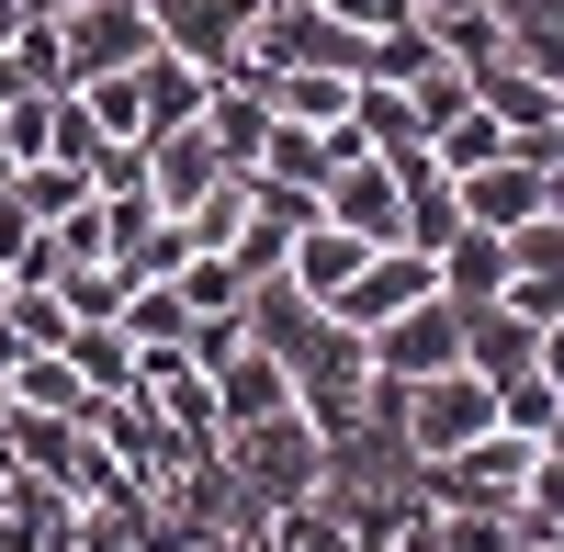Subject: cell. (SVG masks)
I'll return each instance as SVG.
<instances>
[{
	"label": "cell",
	"mask_w": 564,
	"mask_h": 552,
	"mask_svg": "<svg viewBox=\"0 0 564 552\" xmlns=\"http://www.w3.org/2000/svg\"><path fill=\"white\" fill-rule=\"evenodd\" d=\"M430 283H441L452 305H486V294H508V238H497V225H463L452 249H430Z\"/></svg>",
	"instance_id": "9a60e30c"
},
{
	"label": "cell",
	"mask_w": 564,
	"mask_h": 552,
	"mask_svg": "<svg viewBox=\"0 0 564 552\" xmlns=\"http://www.w3.org/2000/svg\"><path fill=\"white\" fill-rule=\"evenodd\" d=\"M0 395H12V406H45V418H90V406H102V395H90V384L68 373V350H23Z\"/></svg>",
	"instance_id": "e0dca14e"
},
{
	"label": "cell",
	"mask_w": 564,
	"mask_h": 552,
	"mask_svg": "<svg viewBox=\"0 0 564 552\" xmlns=\"http://www.w3.org/2000/svg\"><path fill=\"white\" fill-rule=\"evenodd\" d=\"M531 451H542V440L486 429V440L441 451V463H417V496H430V508H508V496H520V474H531Z\"/></svg>",
	"instance_id": "7a4b0ae2"
},
{
	"label": "cell",
	"mask_w": 564,
	"mask_h": 552,
	"mask_svg": "<svg viewBox=\"0 0 564 552\" xmlns=\"http://www.w3.org/2000/svg\"><path fill=\"white\" fill-rule=\"evenodd\" d=\"M531 214H542V147L508 135L486 169H463V225H497L508 238V225H531Z\"/></svg>",
	"instance_id": "ba28073f"
},
{
	"label": "cell",
	"mask_w": 564,
	"mask_h": 552,
	"mask_svg": "<svg viewBox=\"0 0 564 552\" xmlns=\"http://www.w3.org/2000/svg\"><path fill=\"white\" fill-rule=\"evenodd\" d=\"M294 406V373L260 350V339H238V361H215V418L226 429H260V418H282Z\"/></svg>",
	"instance_id": "7c38bea8"
},
{
	"label": "cell",
	"mask_w": 564,
	"mask_h": 552,
	"mask_svg": "<svg viewBox=\"0 0 564 552\" xmlns=\"http://www.w3.org/2000/svg\"><path fill=\"white\" fill-rule=\"evenodd\" d=\"M531 350H542V328L508 294H486V305H463V373H486V384H508V373H531Z\"/></svg>",
	"instance_id": "8fae6325"
},
{
	"label": "cell",
	"mask_w": 564,
	"mask_h": 552,
	"mask_svg": "<svg viewBox=\"0 0 564 552\" xmlns=\"http://www.w3.org/2000/svg\"><path fill=\"white\" fill-rule=\"evenodd\" d=\"M249 12L260 0H148V23L170 57H193L204 79H238L249 68Z\"/></svg>",
	"instance_id": "5b68a950"
},
{
	"label": "cell",
	"mask_w": 564,
	"mask_h": 552,
	"mask_svg": "<svg viewBox=\"0 0 564 552\" xmlns=\"http://www.w3.org/2000/svg\"><path fill=\"white\" fill-rule=\"evenodd\" d=\"M23 12H34V23H57V12H68V0H23Z\"/></svg>",
	"instance_id": "f546056e"
},
{
	"label": "cell",
	"mask_w": 564,
	"mask_h": 552,
	"mask_svg": "<svg viewBox=\"0 0 564 552\" xmlns=\"http://www.w3.org/2000/svg\"><path fill=\"white\" fill-rule=\"evenodd\" d=\"M79 102L102 135H148V102H135V68H102V79H79Z\"/></svg>",
	"instance_id": "cb8c5ba5"
},
{
	"label": "cell",
	"mask_w": 564,
	"mask_h": 552,
	"mask_svg": "<svg viewBox=\"0 0 564 552\" xmlns=\"http://www.w3.org/2000/svg\"><path fill=\"white\" fill-rule=\"evenodd\" d=\"M113 328L135 339V361H159V350H181V339H193V305H181V283H124Z\"/></svg>",
	"instance_id": "2e32d148"
},
{
	"label": "cell",
	"mask_w": 564,
	"mask_h": 552,
	"mask_svg": "<svg viewBox=\"0 0 564 552\" xmlns=\"http://www.w3.org/2000/svg\"><path fill=\"white\" fill-rule=\"evenodd\" d=\"M170 283H181V305H193V316H226V305H249V271L226 260V249H193V260L170 271Z\"/></svg>",
	"instance_id": "44dd1931"
},
{
	"label": "cell",
	"mask_w": 564,
	"mask_h": 552,
	"mask_svg": "<svg viewBox=\"0 0 564 552\" xmlns=\"http://www.w3.org/2000/svg\"><path fill=\"white\" fill-rule=\"evenodd\" d=\"M417 12H463V0H417Z\"/></svg>",
	"instance_id": "1f68e13d"
},
{
	"label": "cell",
	"mask_w": 564,
	"mask_h": 552,
	"mask_svg": "<svg viewBox=\"0 0 564 552\" xmlns=\"http://www.w3.org/2000/svg\"><path fill=\"white\" fill-rule=\"evenodd\" d=\"M417 294H441V283H430V249H372L350 283H339L327 316H339V328H384V316H406Z\"/></svg>",
	"instance_id": "9c48e42d"
},
{
	"label": "cell",
	"mask_w": 564,
	"mask_h": 552,
	"mask_svg": "<svg viewBox=\"0 0 564 552\" xmlns=\"http://www.w3.org/2000/svg\"><path fill=\"white\" fill-rule=\"evenodd\" d=\"M215 180H226V147H215L204 124H170V135H148V203H159V214H193V203L215 192Z\"/></svg>",
	"instance_id": "30bf717a"
},
{
	"label": "cell",
	"mask_w": 564,
	"mask_h": 552,
	"mask_svg": "<svg viewBox=\"0 0 564 552\" xmlns=\"http://www.w3.org/2000/svg\"><path fill=\"white\" fill-rule=\"evenodd\" d=\"M384 384V373H372ZM395 429H406V451L417 463H441V451H463V440H486L497 429V384L486 373H417V384H395Z\"/></svg>",
	"instance_id": "6da1fadb"
},
{
	"label": "cell",
	"mask_w": 564,
	"mask_h": 552,
	"mask_svg": "<svg viewBox=\"0 0 564 552\" xmlns=\"http://www.w3.org/2000/svg\"><path fill=\"white\" fill-rule=\"evenodd\" d=\"M361 260H372V238H350V225H327V214H316V225H305V238H294V249H282V283H305L316 305H339V283H350V271H361Z\"/></svg>",
	"instance_id": "5bb4252c"
},
{
	"label": "cell",
	"mask_w": 564,
	"mask_h": 552,
	"mask_svg": "<svg viewBox=\"0 0 564 552\" xmlns=\"http://www.w3.org/2000/svg\"><path fill=\"white\" fill-rule=\"evenodd\" d=\"M531 552H564V541H531Z\"/></svg>",
	"instance_id": "d6a6232c"
},
{
	"label": "cell",
	"mask_w": 564,
	"mask_h": 552,
	"mask_svg": "<svg viewBox=\"0 0 564 552\" xmlns=\"http://www.w3.org/2000/svg\"><path fill=\"white\" fill-rule=\"evenodd\" d=\"M327 225H350V238H372V249H406V203H395L384 147H361V158L327 169Z\"/></svg>",
	"instance_id": "52a82bcc"
},
{
	"label": "cell",
	"mask_w": 564,
	"mask_h": 552,
	"mask_svg": "<svg viewBox=\"0 0 564 552\" xmlns=\"http://www.w3.org/2000/svg\"><path fill=\"white\" fill-rule=\"evenodd\" d=\"M475 102H486L508 135H553V79H531L508 45H497V57H475Z\"/></svg>",
	"instance_id": "4fadbf2b"
},
{
	"label": "cell",
	"mask_w": 564,
	"mask_h": 552,
	"mask_svg": "<svg viewBox=\"0 0 564 552\" xmlns=\"http://www.w3.org/2000/svg\"><path fill=\"white\" fill-rule=\"evenodd\" d=\"M0 192H12V147H0Z\"/></svg>",
	"instance_id": "4dcf8cb0"
},
{
	"label": "cell",
	"mask_w": 564,
	"mask_h": 552,
	"mask_svg": "<svg viewBox=\"0 0 564 552\" xmlns=\"http://www.w3.org/2000/svg\"><path fill=\"white\" fill-rule=\"evenodd\" d=\"M204 135L226 147V169H249V158H260V135H271V102H260L249 79H215V102H204Z\"/></svg>",
	"instance_id": "ac0fdd59"
},
{
	"label": "cell",
	"mask_w": 564,
	"mask_h": 552,
	"mask_svg": "<svg viewBox=\"0 0 564 552\" xmlns=\"http://www.w3.org/2000/svg\"><path fill=\"white\" fill-rule=\"evenodd\" d=\"M508 57H520L531 79H553V90H564V23H542V12H508Z\"/></svg>",
	"instance_id": "d4e9b609"
},
{
	"label": "cell",
	"mask_w": 564,
	"mask_h": 552,
	"mask_svg": "<svg viewBox=\"0 0 564 552\" xmlns=\"http://www.w3.org/2000/svg\"><path fill=\"white\" fill-rule=\"evenodd\" d=\"M316 12H339L361 34H395V23H417V0H316Z\"/></svg>",
	"instance_id": "484cf974"
},
{
	"label": "cell",
	"mask_w": 564,
	"mask_h": 552,
	"mask_svg": "<svg viewBox=\"0 0 564 552\" xmlns=\"http://www.w3.org/2000/svg\"><path fill=\"white\" fill-rule=\"evenodd\" d=\"M384 169H395V203H406V249H452L463 238V180L430 158V135L384 147Z\"/></svg>",
	"instance_id": "8992f818"
},
{
	"label": "cell",
	"mask_w": 564,
	"mask_h": 552,
	"mask_svg": "<svg viewBox=\"0 0 564 552\" xmlns=\"http://www.w3.org/2000/svg\"><path fill=\"white\" fill-rule=\"evenodd\" d=\"M508 530L520 541H564V451H531L520 496H508Z\"/></svg>",
	"instance_id": "d6986e66"
},
{
	"label": "cell",
	"mask_w": 564,
	"mask_h": 552,
	"mask_svg": "<svg viewBox=\"0 0 564 552\" xmlns=\"http://www.w3.org/2000/svg\"><path fill=\"white\" fill-rule=\"evenodd\" d=\"M12 34H23V0H0V45H12Z\"/></svg>",
	"instance_id": "83f0119b"
},
{
	"label": "cell",
	"mask_w": 564,
	"mask_h": 552,
	"mask_svg": "<svg viewBox=\"0 0 564 552\" xmlns=\"http://www.w3.org/2000/svg\"><path fill=\"white\" fill-rule=\"evenodd\" d=\"M12 90H23V79H12V45H0V102H12Z\"/></svg>",
	"instance_id": "f1b7e54d"
},
{
	"label": "cell",
	"mask_w": 564,
	"mask_h": 552,
	"mask_svg": "<svg viewBox=\"0 0 564 552\" xmlns=\"http://www.w3.org/2000/svg\"><path fill=\"white\" fill-rule=\"evenodd\" d=\"M148 45H159L148 0H68V12H57V57H68V90H79V79H102V68H135Z\"/></svg>",
	"instance_id": "3957f363"
},
{
	"label": "cell",
	"mask_w": 564,
	"mask_h": 552,
	"mask_svg": "<svg viewBox=\"0 0 564 552\" xmlns=\"http://www.w3.org/2000/svg\"><path fill=\"white\" fill-rule=\"evenodd\" d=\"M361 350H372V373H384V384L452 373V361H463V305H452V294H417L406 316H384V328H361Z\"/></svg>",
	"instance_id": "277c9868"
},
{
	"label": "cell",
	"mask_w": 564,
	"mask_h": 552,
	"mask_svg": "<svg viewBox=\"0 0 564 552\" xmlns=\"http://www.w3.org/2000/svg\"><path fill=\"white\" fill-rule=\"evenodd\" d=\"M531 373H542V384H564V316L542 328V350H531Z\"/></svg>",
	"instance_id": "4316f807"
},
{
	"label": "cell",
	"mask_w": 564,
	"mask_h": 552,
	"mask_svg": "<svg viewBox=\"0 0 564 552\" xmlns=\"http://www.w3.org/2000/svg\"><path fill=\"white\" fill-rule=\"evenodd\" d=\"M0 316H12V328H23V350H68V328H79L57 283H12V305H0Z\"/></svg>",
	"instance_id": "603a6c76"
},
{
	"label": "cell",
	"mask_w": 564,
	"mask_h": 552,
	"mask_svg": "<svg viewBox=\"0 0 564 552\" xmlns=\"http://www.w3.org/2000/svg\"><path fill=\"white\" fill-rule=\"evenodd\" d=\"M395 90L417 102V135H430V124H452L463 102H475V68H463V57H430V68H417V79H395Z\"/></svg>",
	"instance_id": "7402d4cb"
},
{
	"label": "cell",
	"mask_w": 564,
	"mask_h": 552,
	"mask_svg": "<svg viewBox=\"0 0 564 552\" xmlns=\"http://www.w3.org/2000/svg\"><path fill=\"white\" fill-rule=\"evenodd\" d=\"M497 147H508V124H497V113H486V102H463V113H452V124H430V158H441V169H452V180H463V169H486V158H497Z\"/></svg>",
	"instance_id": "ffe728a7"
}]
</instances>
